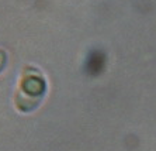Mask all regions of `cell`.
I'll return each mask as SVG.
<instances>
[{"mask_svg":"<svg viewBox=\"0 0 156 151\" xmlns=\"http://www.w3.org/2000/svg\"><path fill=\"white\" fill-rule=\"evenodd\" d=\"M47 93V81L42 72L33 66H27L18 82L16 93V106L20 112L30 113L34 112L42 103Z\"/></svg>","mask_w":156,"mask_h":151,"instance_id":"obj_1","label":"cell"}]
</instances>
